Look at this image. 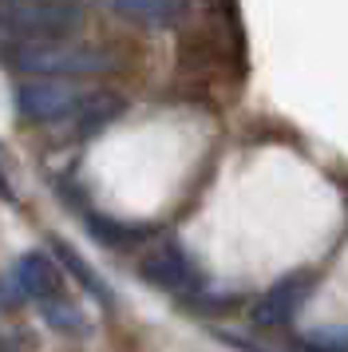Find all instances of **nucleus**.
<instances>
[{"label": "nucleus", "instance_id": "obj_1", "mask_svg": "<svg viewBox=\"0 0 348 352\" xmlns=\"http://www.w3.org/2000/svg\"><path fill=\"white\" fill-rule=\"evenodd\" d=\"M4 67H12L32 80H87L111 67V56L72 40H44V44H4Z\"/></svg>", "mask_w": 348, "mask_h": 352}, {"label": "nucleus", "instance_id": "obj_2", "mask_svg": "<svg viewBox=\"0 0 348 352\" xmlns=\"http://www.w3.org/2000/svg\"><path fill=\"white\" fill-rule=\"evenodd\" d=\"M83 24L79 0H0V36L8 44L67 40Z\"/></svg>", "mask_w": 348, "mask_h": 352}, {"label": "nucleus", "instance_id": "obj_3", "mask_svg": "<svg viewBox=\"0 0 348 352\" xmlns=\"http://www.w3.org/2000/svg\"><path fill=\"white\" fill-rule=\"evenodd\" d=\"M87 91H79L67 80H24L16 87V111L28 123H60L79 111Z\"/></svg>", "mask_w": 348, "mask_h": 352}, {"label": "nucleus", "instance_id": "obj_4", "mask_svg": "<svg viewBox=\"0 0 348 352\" xmlns=\"http://www.w3.org/2000/svg\"><path fill=\"white\" fill-rule=\"evenodd\" d=\"M309 277L305 273H293V277H281L277 285L269 289L261 301L253 305V320L257 324H285L289 317H297L301 301L309 297Z\"/></svg>", "mask_w": 348, "mask_h": 352}, {"label": "nucleus", "instance_id": "obj_5", "mask_svg": "<svg viewBox=\"0 0 348 352\" xmlns=\"http://www.w3.org/2000/svg\"><path fill=\"white\" fill-rule=\"evenodd\" d=\"M139 273L155 289H190L194 285V270H190L186 254L174 250V245H162L155 254H146L139 261Z\"/></svg>", "mask_w": 348, "mask_h": 352}, {"label": "nucleus", "instance_id": "obj_6", "mask_svg": "<svg viewBox=\"0 0 348 352\" xmlns=\"http://www.w3.org/2000/svg\"><path fill=\"white\" fill-rule=\"evenodd\" d=\"M115 16L142 28H171L186 16V0H107Z\"/></svg>", "mask_w": 348, "mask_h": 352}, {"label": "nucleus", "instance_id": "obj_7", "mask_svg": "<svg viewBox=\"0 0 348 352\" xmlns=\"http://www.w3.org/2000/svg\"><path fill=\"white\" fill-rule=\"evenodd\" d=\"M123 96H115V91H87L83 96V103H79V111L72 115L76 119V135H99V131L107 127V123H115L119 115H123Z\"/></svg>", "mask_w": 348, "mask_h": 352}, {"label": "nucleus", "instance_id": "obj_8", "mask_svg": "<svg viewBox=\"0 0 348 352\" xmlns=\"http://www.w3.org/2000/svg\"><path fill=\"white\" fill-rule=\"evenodd\" d=\"M16 281L20 289L28 293V297H56V289H60V270L47 261V254H24L16 261Z\"/></svg>", "mask_w": 348, "mask_h": 352}, {"label": "nucleus", "instance_id": "obj_9", "mask_svg": "<svg viewBox=\"0 0 348 352\" xmlns=\"http://www.w3.org/2000/svg\"><path fill=\"white\" fill-rule=\"evenodd\" d=\"M52 250H56V257H60L63 265H67V273H72V277H76L79 285H83L87 293H91L95 301H103V305L111 301L107 285H103V281H99V273H95L91 265H87V261H83V257L76 254V245H67L63 238H52Z\"/></svg>", "mask_w": 348, "mask_h": 352}, {"label": "nucleus", "instance_id": "obj_10", "mask_svg": "<svg viewBox=\"0 0 348 352\" xmlns=\"http://www.w3.org/2000/svg\"><path fill=\"white\" fill-rule=\"evenodd\" d=\"M87 226H91V234L99 241H107V245H119V250H123V245H131V241H139L142 234H146V230H139V226H123V222H115V218H87Z\"/></svg>", "mask_w": 348, "mask_h": 352}, {"label": "nucleus", "instance_id": "obj_11", "mask_svg": "<svg viewBox=\"0 0 348 352\" xmlns=\"http://www.w3.org/2000/svg\"><path fill=\"white\" fill-rule=\"evenodd\" d=\"M305 349L309 352H348V333L345 329H320V333H309Z\"/></svg>", "mask_w": 348, "mask_h": 352}, {"label": "nucleus", "instance_id": "obj_12", "mask_svg": "<svg viewBox=\"0 0 348 352\" xmlns=\"http://www.w3.org/2000/svg\"><path fill=\"white\" fill-rule=\"evenodd\" d=\"M47 320H52L56 329H79V313L72 305L56 301V297H47Z\"/></svg>", "mask_w": 348, "mask_h": 352}, {"label": "nucleus", "instance_id": "obj_13", "mask_svg": "<svg viewBox=\"0 0 348 352\" xmlns=\"http://www.w3.org/2000/svg\"><path fill=\"white\" fill-rule=\"evenodd\" d=\"M0 198H4V202H12V198H16L12 182H8V175H4V166H0Z\"/></svg>", "mask_w": 348, "mask_h": 352}]
</instances>
